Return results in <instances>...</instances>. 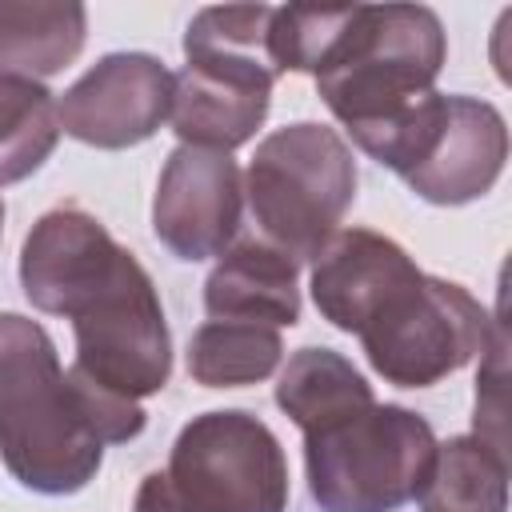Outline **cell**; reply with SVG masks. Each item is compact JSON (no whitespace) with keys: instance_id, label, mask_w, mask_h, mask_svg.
<instances>
[{"instance_id":"1","label":"cell","mask_w":512,"mask_h":512,"mask_svg":"<svg viewBox=\"0 0 512 512\" xmlns=\"http://www.w3.org/2000/svg\"><path fill=\"white\" fill-rule=\"evenodd\" d=\"M20 288L36 312L72 320V368L144 400L172 380V336L148 268L84 208L44 212L20 248Z\"/></svg>"},{"instance_id":"2","label":"cell","mask_w":512,"mask_h":512,"mask_svg":"<svg viewBox=\"0 0 512 512\" xmlns=\"http://www.w3.org/2000/svg\"><path fill=\"white\" fill-rule=\"evenodd\" d=\"M312 300L396 388H432L460 372L488 352L500 324L468 288L420 272L392 236L372 228H340L316 252Z\"/></svg>"},{"instance_id":"3","label":"cell","mask_w":512,"mask_h":512,"mask_svg":"<svg viewBox=\"0 0 512 512\" xmlns=\"http://www.w3.org/2000/svg\"><path fill=\"white\" fill-rule=\"evenodd\" d=\"M144 424L136 400L64 368L44 324L0 312V460L20 488L40 496L88 488L104 448L136 440Z\"/></svg>"},{"instance_id":"4","label":"cell","mask_w":512,"mask_h":512,"mask_svg":"<svg viewBox=\"0 0 512 512\" xmlns=\"http://www.w3.org/2000/svg\"><path fill=\"white\" fill-rule=\"evenodd\" d=\"M448 36L424 4H356L316 72V92L360 152H376L436 92Z\"/></svg>"},{"instance_id":"5","label":"cell","mask_w":512,"mask_h":512,"mask_svg":"<svg viewBox=\"0 0 512 512\" xmlns=\"http://www.w3.org/2000/svg\"><path fill=\"white\" fill-rule=\"evenodd\" d=\"M272 4L200 8L184 32V68L172 72L168 124L180 144L232 152L256 136L280 80L268 56Z\"/></svg>"},{"instance_id":"6","label":"cell","mask_w":512,"mask_h":512,"mask_svg":"<svg viewBox=\"0 0 512 512\" xmlns=\"http://www.w3.org/2000/svg\"><path fill=\"white\" fill-rule=\"evenodd\" d=\"M432 456V424L404 404L364 400L304 428V472L320 512H396L420 496Z\"/></svg>"},{"instance_id":"7","label":"cell","mask_w":512,"mask_h":512,"mask_svg":"<svg viewBox=\"0 0 512 512\" xmlns=\"http://www.w3.org/2000/svg\"><path fill=\"white\" fill-rule=\"evenodd\" d=\"M288 460L276 432L244 412L216 408L192 416L168 452L164 472H148L132 512H284Z\"/></svg>"},{"instance_id":"8","label":"cell","mask_w":512,"mask_h":512,"mask_svg":"<svg viewBox=\"0 0 512 512\" xmlns=\"http://www.w3.org/2000/svg\"><path fill=\"white\" fill-rule=\"evenodd\" d=\"M244 200L256 236L296 264H308L340 232L356 200L352 148L328 124H284L256 144L244 172Z\"/></svg>"},{"instance_id":"9","label":"cell","mask_w":512,"mask_h":512,"mask_svg":"<svg viewBox=\"0 0 512 512\" xmlns=\"http://www.w3.org/2000/svg\"><path fill=\"white\" fill-rule=\"evenodd\" d=\"M508 160V124L480 96L440 92L432 116L400 168V180L428 204L456 208L488 196Z\"/></svg>"},{"instance_id":"10","label":"cell","mask_w":512,"mask_h":512,"mask_svg":"<svg viewBox=\"0 0 512 512\" xmlns=\"http://www.w3.org/2000/svg\"><path fill=\"white\" fill-rule=\"evenodd\" d=\"M168 112L172 72L152 52H108L56 96L60 132L104 152L152 140Z\"/></svg>"},{"instance_id":"11","label":"cell","mask_w":512,"mask_h":512,"mask_svg":"<svg viewBox=\"0 0 512 512\" xmlns=\"http://www.w3.org/2000/svg\"><path fill=\"white\" fill-rule=\"evenodd\" d=\"M244 212V172L228 152L180 144L168 152L156 196H152V232L176 260L220 256Z\"/></svg>"},{"instance_id":"12","label":"cell","mask_w":512,"mask_h":512,"mask_svg":"<svg viewBox=\"0 0 512 512\" xmlns=\"http://www.w3.org/2000/svg\"><path fill=\"white\" fill-rule=\"evenodd\" d=\"M300 264L260 236L232 240L204 280V312L212 320H244L292 328L300 320Z\"/></svg>"},{"instance_id":"13","label":"cell","mask_w":512,"mask_h":512,"mask_svg":"<svg viewBox=\"0 0 512 512\" xmlns=\"http://www.w3.org/2000/svg\"><path fill=\"white\" fill-rule=\"evenodd\" d=\"M88 40V12L64 4H12L0 0V72L44 80L64 72Z\"/></svg>"},{"instance_id":"14","label":"cell","mask_w":512,"mask_h":512,"mask_svg":"<svg viewBox=\"0 0 512 512\" xmlns=\"http://www.w3.org/2000/svg\"><path fill=\"white\" fill-rule=\"evenodd\" d=\"M416 500L420 512H508V452L480 436H448Z\"/></svg>"},{"instance_id":"15","label":"cell","mask_w":512,"mask_h":512,"mask_svg":"<svg viewBox=\"0 0 512 512\" xmlns=\"http://www.w3.org/2000/svg\"><path fill=\"white\" fill-rule=\"evenodd\" d=\"M364 400H376L364 372L348 356L324 344H308L292 352L276 380V404L300 432Z\"/></svg>"},{"instance_id":"16","label":"cell","mask_w":512,"mask_h":512,"mask_svg":"<svg viewBox=\"0 0 512 512\" xmlns=\"http://www.w3.org/2000/svg\"><path fill=\"white\" fill-rule=\"evenodd\" d=\"M284 360L280 328L208 320L188 340V376L204 388H244L268 380Z\"/></svg>"},{"instance_id":"17","label":"cell","mask_w":512,"mask_h":512,"mask_svg":"<svg viewBox=\"0 0 512 512\" xmlns=\"http://www.w3.org/2000/svg\"><path fill=\"white\" fill-rule=\"evenodd\" d=\"M56 140V96L40 80L0 72V188L44 168Z\"/></svg>"},{"instance_id":"18","label":"cell","mask_w":512,"mask_h":512,"mask_svg":"<svg viewBox=\"0 0 512 512\" xmlns=\"http://www.w3.org/2000/svg\"><path fill=\"white\" fill-rule=\"evenodd\" d=\"M352 8H308V4H288L272 8V28H268V56L276 72H308L316 76L336 40L344 36Z\"/></svg>"},{"instance_id":"19","label":"cell","mask_w":512,"mask_h":512,"mask_svg":"<svg viewBox=\"0 0 512 512\" xmlns=\"http://www.w3.org/2000/svg\"><path fill=\"white\" fill-rule=\"evenodd\" d=\"M0 232H4V200H0Z\"/></svg>"}]
</instances>
